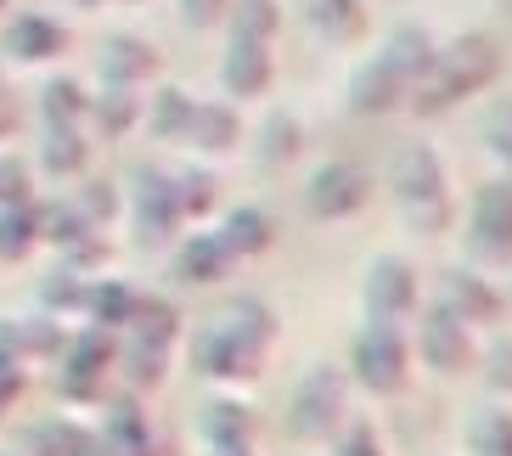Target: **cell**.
Wrapping results in <instances>:
<instances>
[{"instance_id":"cell-1","label":"cell","mask_w":512,"mask_h":456,"mask_svg":"<svg viewBox=\"0 0 512 456\" xmlns=\"http://www.w3.org/2000/svg\"><path fill=\"white\" fill-rule=\"evenodd\" d=\"M434 34L422 29V23H394L383 40H377V51L366 62H355V74H349L344 85V107L355 113V119H383V113H394V107H406L411 85L422 79V68H428V57H434Z\"/></svg>"},{"instance_id":"cell-2","label":"cell","mask_w":512,"mask_h":456,"mask_svg":"<svg viewBox=\"0 0 512 456\" xmlns=\"http://www.w3.org/2000/svg\"><path fill=\"white\" fill-rule=\"evenodd\" d=\"M501 68H507V51L496 46V34H484V29L456 34V40L434 46L422 79L411 85L406 107L417 113V119H439V113H451L456 102L490 91V85L501 79Z\"/></svg>"},{"instance_id":"cell-3","label":"cell","mask_w":512,"mask_h":456,"mask_svg":"<svg viewBox=\"0 0 512 456\" xmlns=\"http://www.w3.org/2000/svg\"><path fill=\"white\" fill-rule=\"evenodd\" d=\"M394 198V214L411 237H445L456 226V198H451V175H445V158H439L428 141H400L389 158V175H383Z\"/></svg>"},{"instance_id":"cell-4","label":"cell","mask_w":512,"mask_h":456,"mask_svg":"<svg viewBox=\"0 0 512 456\" xmlns=\"http://www.w3.org/2000/svg\"><path fill=\"white\" fill-rule=\"evenodd\" d=\"M349 423V372L332 361H316L293 383L287 400V434L299 445H327L338 428Z\"/></svg>"},{"instance_id":"cell-5","label":"cell","mask_w":512,"mask_h":456,"mask_svg":"<svg viewBox=\"0 0 512 456\" xmlns=\"http://www.w3.org/2000/svg\"><path fill=\"white\" fill-rule=\"evenodd\" d=\"M462 254L473 271H507L512 265V181L473 186L462 214Z\"/></svg>"},{"instance_id":"cell-6","label":"cell","mask_w":512,"mask_h":456,"mask_svg":"<svg viewBox=\"0 0 512 456\" xmlns=\"http://www.w3.org/2000/svg\"><path fill=\"white\" fill-rule=\"evenodd\" d=\"M265 355L271 350H259L254 338H242L237 327H226L220 316L203 321V327L186 338V361H192V372L197 378H209V383H226V389L254 383L259 372H265Z\"/></svg>"},{"instance_id":"cell-7","label":"cell","mask_w":512,"mask_h":456,"mask_svg":"<svg viewBox=\"0 0 512 456\" xmlns=\"http://www.w3.org/2000/svg\"><path fill=\"white\" fill-rule=\"evenodd\" d=\"M349 378L377 400L406 395V383H411L406 327H366L361 321V333H355V344H349Z\"/></svg>"},{"instance_id":"cell-8","label":"cell","mask_w":512,"mask_h":456,"mask_svg":"<svg viewBox=\"0 0 512 456\" xmlns=\"http://www.w3.org/2000/svg\"><path fill=\"white\" fill-rule=\"evenodd\" d=\"M417 310V271L400 254H377L361 271V321L366 327H406Z\"/></svg>"},{"instance_id":"cell-9","label":"cell","mask_w":512,"mask_h":456,"mask_svg":"<svg viewBox=\"0 0 512 456\" xmlns=\"http://www.w3.org/2000/svg\"><path fill=\"white\" fill-rule=\"evenodd\" d=\"M372 203V169L355 164V158H327V164L310 169V186H304V209L316 220H349Z\"/></svg>"},{"instance_id":"cell-10","label":"cell","mask_w":512,"mask_h":456,"mask_svg":"<svg viewBox=\"0 0 512 456\" xmlns=\"http://www.w3.org/2000/svg\"><path fill=\"white\" fill-rule=\"evenodd\" d=\"M434 310H445V316H456L462 327L479 333V327H496V321L507 316V299H501V288L484 271L451 265V271H439V282H434Z\"/></svg>"},{"instance_id":"cell-11","label":"cell","mask_w":512,"mask_h":456,"mask_svg":"<svg viewBox=\"0 0 512 456\" xmlns=\"http://www.w3.org/2000/svg\"><path fill=\"white\" fill-rule=\"evenodd\" d=\"M417 361L428 366L434 378H462V372H473V361H479V338H473V327H462L456 316L428 310V316L417 321Z\"/></svg>"},{"instance_id":"cell-12","label":"cell","mask_w":512,"mask_h":456,"mask_svg":"<svg viewBox=\"0 0 512 456\" xmlns=\"http://www.w3.org/2000/svg\"><path fill=\"white\" fill-rule=\"evenodd\" d=\"M124 220L136 231V243H169L181 231V209H175V192H169V169H141L136 181H130Z\"/></svg>"},{"instance_id":"cell-13","label":"cell","mask_w":512,"mask_h":456,"mask_svg":"<svg viewBox=\"0 0 512 456\" xmlns=\"http://www.w3.org/2000/svg\"><path fill=\"white\" fill-rule=\"evenodd\" d=\"M259 417L237 395H209L197 406V445L203 451H254Z\"/></svg>"},{"instance_id":"cell-14","label":"cell","mask_w":512,"mask_h":456,"mask_svg":"<svg viewBox=\"0 0 512 456\" xmlns=\"http://www.w3.org/2000/svg\"><path fill=\"white\" fill-rule=\"evenodd\" d=\"M231 271H237V259L220 248L214 231H186L181 243H175V254H169V276L186 282V288H214V282H226Z\"/></svg>"},{"instance_id":"cell-15","label":"cell","mask_w":512,"mask_h":456,"mask_svg":"<svg viewBox=\"0 0 512 456\" xmlns=\"http://www.w3.org/2000/svg\"><path fill=\"white\" fill-rule=\"evenodd\" d=\"M96 74L113 91H141L147 79H158V51L136 34H107L102 51H96Z\"/></svg>"},{"instance_id":"cell-16","label":"cell","mask_w":512,"mask_h":456,"mask_svg":"<svg viewBox=\"0 0 512 456\" xmlns=\"http://www.w3.org/2000/svg\"><path fill=\"white\" fill-rule=\"evenodd\" d=\"M271 85H276V57H271V46L231 40L226 57H220V91L237 96V102H254V96H271Z\"/></svg>"},{"instance_id":"cell-17","label":"cell","mask_w":512,"mask_h":456,"mask_svg":"<svg viewBox=\"0 0 512 456\" xmlns=\"http://www.w3.org/2000/svg\"><path fill=\"white\" fill-rule=\"evenodd\" d=\"M299 17L310 23L316 40H327V46H361L366 23H372L366 0H299Z\"/></svg>"},{"instance_id":"cell-18","label":"cell","mask_w":512,"mask_h":456,"mask_svg":"<svg viewBox=\"0 0 512 456\" xmlns=\"http://www.w3.org/2000/svg\"><path fill=\"white\" fill-rule=\"evenodd\" d=\"M214 237H220V248H226L231 259H259L265 248L276 243V220L259 203H237V209L220 214V226H214Z\"/></svg>"},{"instance_id":"cell-19","label":"cell","mask_w":512,"mask_h":456,"mask_svg":"<svg viewBox=\"0 0 512 456\" xmlns=\"http://www.w3.org/2000/svg\"><path fill=\"white\" fill-rule=\"evenodd\" d=\"M68 51V29L46 12H17L6 29V57L12 62H57Z\"/></svg>"},{"instance_id":"cell-20","label":"cell","mask_w":512,"mask_h":456,"mask_svg":"<svg viewBox=\"0 0 512 456\" xmlns=\"http://www.w3.org/2000/svg\"><path fill=\"white\" fill-rule=\"evenodd\" d=\"M237 141H242V119L231 102H197L192 107V124H186L181 147L203 152V158H226V152H237Z\"/></svg>"},{"instance_id":"cell-21","label":"cell","mask_w":512,"mask_h":456,"mask_svg":"<svg viewBox=\"0 0 512 456\" xmlns=\"http://www.w3.org/2000/svg\"><path fill=\"white\" fill-rule=\"evenodd\" d=\"M192 96L181 91V85H158V91L141 102V124H147L152 141H175L181 147L186 141V124H192Z\"/></svg>"},{"instance_id":"cell-22","label":"cell","mask_w":512,"mask_h":456,"mask_svg":"<svg viewBox=\"0 0 512 456\" xmlns=\"http://www.w3.org/2000/svg\"><path fill=\"white\" fill-rule=\"evenodd\" d=\"M124 333L175 350V344H181V310L169 299H158V293H136V299H130V316H124Z\"/></svg>"},{"instance_id":"cell-23","label":"cell","mask_w":512,"mask_h":456,"mask_svg":"<svg viewBox=\"0 0 512 456\" xmlns=\"http://www.w3.org/2000/svg\"><path fill=\"white\" fill-rule=\"evenodd\" d=\"M34 164L46 169V175H57V181H79L91 169V136L85 130H46Z\"/></svg>"},{"instance_id":"cell-24","label":"cell","mask_w":512,"mask_h":456,"mask_svg":"<svg viewBox=\"0 0 512 456\" xmlns=\"http://www.w3.org/2000/svg\"><path fill=\"white\" fill-rule=\"evenodd\" d=\"M130 299H136V288H124V282H113V276H85L79 321H91V327H107V333H124Z\"/></svg>"},{"instance_id":"cell-25","label":"cell","mask_w":512,"mask_h":456,"mask_svg":"<svg viewBox=\"0 0 512 456\" xmlns=\"http://www.w3.org/2000/svg\"><path fill=\"white\" fill-rule=\"evenodd\" d=\"M85 124H91L102 141H124L130 130L141 124V96L136 91H113V85H102V91L91 96V107H85Z\"/></svg>"},{"instance_id":"cell-26","label":"cell","mask_w":512,"mask_h":456,"mask_svg":"<svg viewBox=\"0 0 512 456\" xmlns=\"http://www.w3.org/2000/svg\"><path fill=\"white\" fill-rule=\"evenodd\" d=\"M169 192H175V209H181V226L186 220H209L214 203H220V181H214L203 164H181V169H169Z\"/></svg>"},{"instance_id":"cell-27","label":"cell","mask_w":512,"mask_h":456,"mask_svg":"<svg viewBox=\"0 0 512 456\" xmlns=\"http://www.w3.org/2000/svg\"><path fill=\"white\" fill-rule=\"evenodd\" d=\"M85 107H91V96L79 79H46L40 85V124L46 130H85Z\"/></svg>"},{"instance_id":"cell-28","label":"cell","mask_w":512,"mask_h":456,"mask_svg":"<svg viewBox=\"0 0 512 456\" xmlns=\"http://www.w3.org/2000/svg\"><path fill=\"white\" fill-rule=\"evenodd\" d=\"M113 366L124 372L130 389H158V383H164V366H169V350H164V344H147V338L124 333V344L113 350Z\"/></svg>"},{"instance_id":"cell-29","label":"cell","mask_w":512,"mask_h":456,"mask_svg":"<svg viewBox=\"0 0 512 456\" xmlns=\"http://www.w3.org/2000/svg\"><path fill=\"white\" fill-rule=\"evenodd\" d=\"M467 456H512V411L501 406H479L462 428Z\"/></svg>"},{"instance_id":"cell-30","label":"cell","mask_w":512,"mask_h":456,"mask_svg":"<svg viewBox=\"0 0 512 456\" xmlns=\"http://www.w3.org/2000/svg\"><path fill=\"white\" fill-rule=\"evenodd\" d=\"M226 29H231V40L271 46L276 29H282V6H276V0H231L226 6Z\"/></svg>"},{"instance_id":"cell-31","label":"cell","mask_w":512,"mask_h":456,"mask_svg":"<svg viewBox=\"0 0 512 456\" xmlns=\"http://www.w3.org/2000/svg\"><path fill=\"white\" fill-rule=\"evenodd\" d=\"M304 152V124L293 119V113H271V119L259 124V147H254V158H259V169H276V164H293Z\"/></svg>"},{"instance_id":"cell-32","label":"cell","mask_w":512,"mask_h":456,"mask_svg":"<svg viewBox=\"0 0 512 456\" xmlns=\"http://www.w3.org/2000/svg\"><path fill=\"white\" fill-rule=\"evenodd\" d=\"M220 321H226V327H237L242 338H254L259 350H271L276 333H282V327H276V310L259 299V293H237V299L220 310Z\"/></svg>"},{"instance_id":"cell-33","label":"cell","mask_w":512,"mask_h":456,"mask_svg":"<svg viewBox=\"0 0 512 456\" xmlns=\"http://www.w3.org/2000/svg\"><path fill=\"white\" fill-rule=\"evenodd\" d=\"M40 243L34 203H0V259H29Z\"/></svg>"},{"instance_id":"cell-34","label":"cell","mask_w":512,"mask_h":456,"mask_svg":"<svg viewBox=\"0 0 512 456\" xmlns=\"http://www.w3.org/2000/svg\"><path fill=\"white\" fill-rule=\"evenodd\" d=\"M74 214H79L91 231H102V226H113V220L124 214V192H119L113 181H85V186L74 192Z\"/></svg>"},{"instance_id":"cell-35","label":"cell","mask_w":512,"mask_h":456,"mask_svg":"<svg viewBox=\"0 0 512 456\" xmlns=\"http://www.w3.org/2000/svg\"><path fill=\"white\" fill-rule=\"evenodd\" d=\"M484 152L496 158L501 181H512V102H496L484 113Z\"/></svg>"},{"instance_id":"cell-36","label":"cell","mask_w":512,"mask_h":456,"mask_svg":"<svg viewBox=\"0 0 512 456\" xmlns=\"http://www.w3.org/2000/svg\"><path fill=\"white\" fill-rule=\"evenodd\" d=\"M79 299H85V276L68 271V265H57V271L40 282V304L57 310V316H79Z\"/></svg>"},{"instance_id":"cell-37","label":"cell","mask_w":512,"mask_h":456,"mask_svg":"<svg viewBox=\"0 0 512 456\" xmlns=\"http://www.w3.org/2000/svg\"><path fill=\"white\" fill-rule=\"evenodd\" d=\"M473 366H484V383H490L496 395H512V338H496L490 350H479Z\"/></svg>"},{"instance_id":"cell-38","label":"cell","mask_w":512,"mask_h":456,"mask_svg":"<svg viewBox=\"0 0 512 456\" xmlns=\"http://www.w3.org/2000/svg\"><path fill=\"white\" fill-rule=\"evenodd\" d=\"M332 456H389L372 423H344L332 434Z\"/></svg>"},{"instance_id":"cell-39","label":"cell","mask_w":512,"mask_h":456,"mask_svg":"<svg viewBox=\"0 0 512 456\" xmlns=\"http://www.w3.org/2000/svg\"><path fill=\"white\" fill-rule=\"evenodd\" d=\"M0 203H29V164L0 158Z\"/></svg>"},{"instance_id":"cell-40","label":"cell","mask_w":512,"mask_h":456,"mask_svg":"<svg viewBox=\"0 0 512 456\" xmlns=\"http://www.w3.org/2000/svg\"><path fill=\"white\" fill-rule=\"evenodd\" d=\"M226 6L231 0H181V23L186 29H214V23H226Z\"/></svg>"},{"instance_id":"cell-41","label":"cell","mask_w":512,"mask_h":456,"mask_svg":"<svg viewBox=\"0 0 512 456\" xmlns=\"http://www.w3.org/2000/svg\"><path fill=\"white\" fill-rule=\"evenodd\" d=\"M203 456H254V451H203Z\"/></svg>"},{"instance_id":"cell-42","label":"cell","mask_w":512,"mask_h":456,"mask_svg":"<svg viewBox=\"0 0 512 456\" xmlns=\"http://www.w3.org/2000/svg\"><path fill=\"white\" fill-rule=\"evenodd\" d=\"M490 6H496V12H507V17H512V0H490Z\"/></svg>"},{"instance_id":"cell-43","label":"cell","mask_w":512,"mask_h":456,"mask_svg":"<svg viewBox=\"0 0 512 456\" xmlns=\"http://www.w3.org/2000/svg\"><path fill=\"white\" fill-rule=\"evenodd\" d=\"M79 6H102V0H79Z\"/></svg>"},{"instance_id":"cell-44","label":"cell","mask_w":512,"mask_h":456,"mask_svg":"<svg viewBox=\"0 0 512 456\" xmlns=\"http://www.w3.org/2000/svg\"><path fill=\"white\" fill-rule=\"evenodd\" d=\"M119 6H136V0H119Z\"/></svg>"},{"instance_id":"cell-45","label":"cell","mask_w":512,"mask_h":456,"mask_svg":"<svg viewBox=\"0 0 512 456\" xmlns=\"http://www.w3.org/2000/svg\"><path fill=\"white\" fill-rule=\"evenodd\" d=\"M0 96H6V85H0Z\"/></svg>"},{"instance_id":"cell-46","label":"cell","mask_w":512,"mask_h":456,"mask_svg":"<svg viewBox=\"0 0 512 456\" xmlns=\"http://www.w3.org/2000/svg\"><path fill=\"white\" fill-rule=\"evenodd\" d=\"M0 6H6V0H0Z\"/></svg>"}]
</instances>
